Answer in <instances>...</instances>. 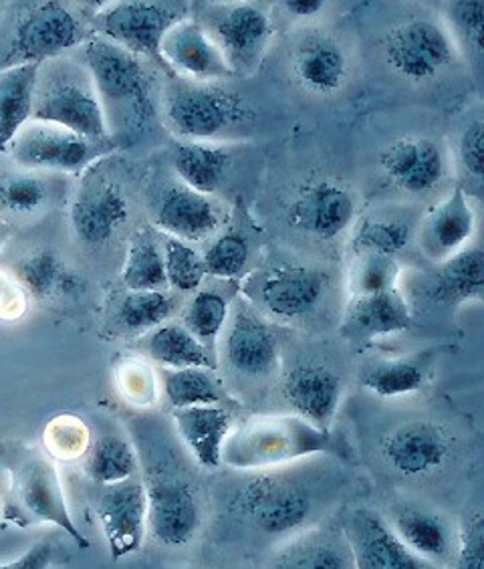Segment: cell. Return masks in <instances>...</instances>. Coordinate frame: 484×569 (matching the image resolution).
<instances>
[{
  "mask_svg": "<svg viewBox=\"0 0 484 569\" xmlns=\"http://www.w3.org/2000/svg\"><path fill=\"white\" fill-rule=\"evenodd\" d=\"M63 69L37 83L33 120L47 121L78 133L89 142L110 140V121L91 77Z\"/></svg>",
  "mask_w": 484,
  "mask_h": 569,
  "instance_id": "1",
  "label": "cell"
},
{
  "mask_svg": "<svg viewBox=\"0 0 484 569\" xmlns=\"http://www.w3.org/2000/svg\"><path fill=\"white\" fill-rule=\"evenodd\" d=\"M165 121L190 142H206L244 120L241 99L206 83H177L165 93Z\"/></svg>",
  "mask_w": 484,
  "mask_h": 569,
  "instance_id": "2",
  "label": "cell"
},
{
  "mask_svg": "<svg viewBox=\"0 0 484 569\" xmlns=\"http://www.w3.org/2000/svg\"><path fill=\"white\" fill-rule=\"evenodd\" d=\"M85 39L83 22L61 2H41L24 12L14 24L9 53L2 69L41 66L47 59L63 56Z\"/></svg>",
  "mask_w": 484,
  "mask_h": 569,
  "instance_id": "3",
  "label": "cell"
},
{
  "mask_svg": "<svg viewBox=\"0 0 484 569\" xmlns=\"http://www.w3.org/2000/svg\"><path fill=\"white\" fill-rule=\"evenodd\" d=\"M83 61L103 110L115 108L142 118L152 116L145 73L138 57L108 39H93L83 49Z\"/></svg>",
  "mask_w": 484,
  "mask_h": 569,
  "instance_id": "4",
  "label": "cell"
},
{
  "mask_svg": "<svg viewBox=\"0 0 484 569\" xmlns=\"http://www.w3.org/2000/svg\"><path fill=\"white\" fill-rule=\"evenodd\" d=\"M327 432L301 420H266L251 425L241 435L224 442L222 460L232 467H263L281 460L325 449Z\"/></svg>",
  "mask_w": 484,
  "mask_h": 569,
  "instance_id": "5",
  "label": "cell"
},
{
  "mask_svg": "<svg viewBox=\"0 0 484 569\" xmlns=\"http://www.w3.org/2000/svg\"><path fill=\"white\" fill-rule=\"evenodd\" d=\"M313 499L301 482L266 475L246 482L234 497V511L264 533H286L303 526Z\"/></svg>",
  "mask_w": 484,
  "mask_h": 569,
  "instance_id": "6",
  "label": "cell"
},
{
  "mask_svg": "<svg viewBox=\"0 0 484 569\" xmlns=\"http://www.w3.org/2000/svg\"><path fill=\"white\" fill-rule=\"evenodd\" d=\"M186 12L162 2H118L95 17V29L111 43L120 44L133 56L160 57V43L172 24Z\"/></svg>",
  "mask_w": 484,
  "mask_h": 569,
  "instance_id": "7",
  "label": "cell"
},
{
  "mask_svg": "<svg viewBox=\"0 0 484 569\" xmlns=\"http://www.w3.org/2000/svg\"><path fill=\"white\" fill-rule=\"evenodd\" d=\"M385 61L407 81H428L452 66L454 47L441 24L426 19L397 24L385 37Z\"/></svg>",
  "mask_w": 484,
  "mask_h": 569,
  "instance_id": "8",
  "label": "cell"
},
{
  "mask_svg": "<svg viewBox=\"0 0 484 569\" xmlns=\"http://www.w3.org/2000/svg\"><path fill=\"white\" fill-rule=\"evenodd\" d=\"M9 472L12 495L27 513L63 529L79 548H89L88 537L79 531L67 509L63 485L53 462L41 457H27L11 462Z\"/></svg>",
  "mask_w": 484,
  "mask_h": 569,
  "instance_id": "9",
  "label": "cell"
},
{
  "mask_svg": "<svg viewBox=\"0 0 484 569\" xmlns=\"http://www.w3.org/2000/svg\"><path fill=\"white\" fill-rule=\"evenodd\" d=\"M95 142L56 123L31 120L12 140V160L27 170L78 172L93 160Z\"/></svg>",
  "mask_w": 484,
  "mask_h": 569,
  "instance_id": "10",
  "label": "cell"
},
{
  "mask_svg": "<svg viewBox=\"0 0 484 569\" xmlns=\"http://www.w3.org/2000/svg\"><path fill=\"white\" fill-rule=\"evenodd\" d=\"M103 536L113 561L142 548L148 529V491L142 482L128 481L105 485L98 499Z\"/></svg>",
  "mask_w": 484,
  "mask_h": 569,
  "instance_id": "11",
  "label": "cell"
},
{
  "mask_svg": "<svg viewBox=\"0 0 484 569\" xmlns=\"http://www.w3.org/2000/svg\"><path fill=\"white\" fill-rule=\"evenodd\" d=\"M160 57L178 76L192 83H209L216 79L234 77L232 67L222 56L221 47L214 43L204 24L184 17L170 27L160 43Z\"/></svg>",
  "mask_w": 484,
  "mask_h": 569,
  "instance_id": "12",
  "label": "cell"
},
{
  "mask_svg": "<svg viewBox=\"0 0 484 569\" xmlns=\"http://www.w3.org/2000/svg\"><path fill=\"white\" fill-rule=\"evenodd\" d=\"M345 539L352 551L353 568L360 569H426V559L419 558L400 539L396 529L385 526L374 511L357 509L345 523Z\"/></svg>",
  "mask_w": 484,
  "mask_h": 569,
  "instance_id": "13",
  "label": "cell"
},
{
  "mask_svg": "<svg viewBox=\"0 0 484 569\" xmlns=\"http://www.w3.org/2000/svg\"><path fill=\"white\" fill-rule=\"evenodd\" d=\"M128 217V198L103 176H89L71 202V224L79 241L89 247L110 242Z\"/></svg>",
  "mask_w": 484,
  "mask_h": 569,
  "instance_id": "14",
  "label": "cell"
},
{
  "mask_svg": "<svg viewBox=\"0 0 484 569\" xmlns=\"http://www.w3.org/2000/svg\"><path fill=\"white\" fill-rule=\"evenodd\" d=\"M148 529L165 548H182L200 527V507L192 487L178 479L148 485Z\"/></svg>",
  "mask_w": 484,
  "mask_h": 569,
  "instance_id": "15",
  "label": "cell"
},
{
  "mask_svg": "<svg viewBox=\"0 0 484 569\" xmlns=\"http://www.w3.org/2000/svg\"><path fill=\"white\" fill-rule=\"evenodd\" d=\"M451 457V438L434 422H407L382 440V459L402 477H426Z\"/></svg>",
  "mask_w": 484,
  "mask_h": 569,
  "instance_id": "16",
  "label": "cell"
},
{
  "mask_svg": "<svg viewBox=\"0 0 484 569\" xmlns=\"http://www.w3.org/2000/svg\"><path fill=\"white\" fill-rule=\"evenodd\" d=\"M214 43L221 47L222 56L232 71L249 69L259 61L269 39V17L253 4H234L210 17V27H204Z\"/></svg>",
  "mask_w": 484,
  "mask_h": 569,
  "instance_id": "17",
  "label": "cell"
},
{
  "mask_svg": "<svg viewBox=\"0 0 484 569\" xmlns=\"http://www.w3.org/2000/svg\"><path fill=\"white\" fill-rule=\"evenodd\" d=\"M355 219V200L337 182H317L305 188L289 209V222L317 239L331 241L350 229Z\"/></svg>",
  "mask_w": 484,
  "mask_h": 569,
  "instance_id": "18",
  "label": "cell"
},
{
  "mask_svg": "<svg viewBox=\"0 0 484 569\" xmlns=\"http://www.w3.org/2000/svg\"><path fill=\"white\" fill-rule=\"evenodd\" d=\"M221 222L216 202L209 194L196 192L186 184L168 188L155 210V224L164 230L168 237L190 244L212 237L221 227Z\"/></svg>",
  "mask_w": 484,
  "mask_h": 569,
  "instance_id": "19",
  "label": "cell"
},
{
  "mask_svg": "<svg viewBox=\"0 0 484 569\" xmlns=\"http://www.w3.org/2000/svg\"><path fill=\"white\" fill-rule=\"evenodd\" d=\"M283 395L305 422L323 432H330L342 398V380L330 368L299 366L286 376Z\"/></svg>",
  "mask_w": 484,
  "mask_h": 569,
  "instance_id": "20",
  "label": "cell"
},
{
  "mask_svg": "<svg viewBox=\"0 0 484 569\" xmlns=\"http://www.w3.org/2000/svg\"><path fill=\"white\" fill-rule=\"evenodd\" d=\"M387 178L410 194H424L438 187L446 174L441 146L428 138H407L382 156Z\"/></svg>",
  "mask_w": 484,
  "mask_h": 569,
  "instance_id": "21",
  "label": "cell"
},
{
  "mask_svg": "<svg viewBox=\"0 0 484 569\" xmlns=\"http://www.w3.org/2000/svg\"><path fill=\"white\" fill-rule=\"evenodd\" d=\"M327 277L307 267H285L273 271L259 289L263 306L279 318L298 319L320 306Z\"/></svg>",
  "mask_w": 484,
  "mask_h": 569,
  "instance_id": "22",
  "label": "cell"
},
{
  "mask_svg": "<svg viewBox=\"0 0 484 569\" xmlns=\"http://www.w3.org/2000/svg\"><path fill=\"white\" fill-rule=\"evenodd\" d=\"M224 353L229 366L241 376H266L276 366V338L271 328L246 309H236Z\"/></svg>",
  "mask_w": 484,
  "mask_h": 569,
  "instance_id": "23",
  "label": "cell"
},
{
  "mask_svg": "<svg viewBox=\"0 0 484 569\" xmlns=\"http://www.w3.org/2000/svg\"><path fill=\"white\" fill-rule=\"evenodd\" d=\"M178 435L204 469H219L224 442L232 430V415L221 405L174 408Z\"/></svg>",
  "mask_w": 484,
  "mask_h": 569,
  "instance_id": "24",
  "label": "cell"
},
{
  "mask_svg": "<svg viewBox=\"0 0 484 569\" xmlns=\"http://www.w3.org/2000/svg\"><path fill=\"white\" fill-rule=\"evenodd\" d=\"M19 283L39 301L73 299L85 291V281L53 249H37L14 267Z\"/></svg>",
  "mask_w": 484,
  "mask_h": 569,
  "instance_id": "25",
  "label": "cell"
},
{
  "mask_svg": "<svg viewBox=\"0 0 484 569\" xmlns=\"http://www.w3.org/2000/svg\"><path fill=\"white\" fill-rule=\"evenodd\" d=\"M473 232V204L464 194L463 188H456L426 219L422 230V244L432 259L446 261L452 254L463 251Z\"/></svg>",
  "mask_w": 484,
  "mask_h": 569,
  "instance_id": "26",
  "label": "cell"
},
{
  "mask_svg": "<svg viewBox=\"0 0 484 569\" xmlns=\"http://www.w3.org/2000/svg\"><path fill=\"white\" fill-rule=\"evenodd\" d=\"M39 71L34 63L0 71V152H9L17 133L33 120Z\"/></svg>",
  "mask_w": 484,
  "mask_h": 569,
  "instance_id": "27",
  "label": "cell"
},
{
  "mask_svg": "<svg viewBox=\"0 0 484 569\" xmlns=\"http://www.w3.org/2000/svg\"><path fill=\"white\" fill-rule=\"evenodd\" d=\"M295 77L303 88L331 96L340 91L347 79V59L342 47L327 37H311L295 53Z\"/></svg>",
  "mask_w": 484,
  "mask_h": 569,
  "instance_id": "28",
  "label": "cell"
},
{
  "mask_svg": "<svg viewBox=\"0 0 484 569\" xmlns=\"http://www.w3.org/2000/svg\"><path fill=\"white\" fill-rule=\"evenodd\" d=\"M231 162V152L212 143L184 142L174 152V168L182 184L209 197L224 182Z\"/></svg>",
  "mask_w": 484,
  "mask_h": 569,
  "instance_id": "29",
  "label": "cell"
},
{
  "mask_svg": "<svg viewBox=\"0 0 484 569\" xmlns=\"http://www.w3.org/2000/svg\"><path fill=\"white\" fill-rule=\"evenodd\" d=\"M145 351L155 363L172 370L214 368L209 348L180 323H164L152 329L145 340Z\"/></svg>",
  "mask_w": 484,
  "mask_h": 569,
  "instance_id": "30",
  "label": "cell"
},
{
  "mask_svg": "<svg viewBox=\"0 0 484 569\" xmlns=\"http://www.w3.org/2000/svg\"><path fill=\"white\" fill-rule=\"evenodd\" d=\"M352 321L367 336H394L412 323L410 309L396 289L353 299Z\"/></svg>",
  "mask_w": 484,
  "mask_h": 569,
  "instance_id": "31",
  "label": "cell"
},
{
  "mask_svg": "<svg viewBox=\"0 0 484 569\" xmlns=\"http://www.w3.org/2000/svg\"><path fill=\"white\" fill-rule=\"evenodd\" d=\"M394 526L400 539L419 558L436 561L451 553V533L438 515L422 509H402Z\"/></svg>",
  "mask_w": 484,
  "mask_h": 569,
  "instance_id": "32",
  "label": "cell"
},
{
  "mask_svg": "<svg viewBox=\"0 0 484 569\" xmlns=\"http://www.w3.org/2000/svg\"><path fill=\"white\" fill-rule=\"evenodd\" d=\"M121 281L130 291H162L168 287L164 249L152 232H135L121 271Z\"/></svg>",
  "mask_w": 484,
  "mask_h": 569,
  "instance_id": "33",
  "label": "cell"
},
{
  "mask_svg": "<svg viewBox=\"0 0 484 569\" xmlns=\"http://www.w3.org/2000/svg\"><path fill=\"white\" fill-rule=\"evenodd\" d=\"M428 363L424 358H394L377 361L362 376V382L372 395L380 398H397L419 392L426 382Z\"/></svg>",
  "mask_w": 484,
  "mask_h": 569,
  "instance_id": "34",
  "label": "cell"
},
{
  "mask_svg": "<svg viewBox=\"0 0 484 569\" xmlns=\"http://www.w3.org/2000/svg\"><path fill=\"white\" fill-rule=\"evenodd\" d=\"M484 287V254L481 247L463 249L448 257L436 279V293L442 299H481Z\"/></svg>",
  "mask_w": 484,
  "mask_h": 569,
  "instance_id": "35",
  "label": "cell"
},
{
  "mask_svg": "<svg viewBox=\"0 0 484 569\" xmlns=\"http://www.w3.org/2000/svg\"><path fill=\"white\" fill-rule=\"evenodd\" d=\"M165 402L174 408L221 405V383L210 368H164Z\"/></svg>",
  "mask_w": 484,
  "mask_h": 569,
  "instance_id": "36",
  "label": "cell"
},
{
  "mask_svg": "<svg viewBox=\"0 0 484 569\" xmlns=\"http://www.w3.org/2000/svg\"><path fill=\"white\" fill-rule=\"evenodd\" d=\"M279 569H350L353 568L350 546L323 537H307L279 551L273 558Z\"/></svg>",
  "mask_w": 484,
  "mask_h": 569,
  "instance_id": "37",
  "label": "cell"
},
{
  "mask_svg": "<svg viewBox=\"0 0 484 569\" xmlns=\"http://www.w3.org/2000/svg\"><path fill=\"white\" fill-rule=\"evenodd\" d=\"M85 471L91 477V481L103 487L128 481L138 472V457L128 440L105 435L91 447Z\"/></svg>",
  "mask_w": 484,
  "mask_h": 569,
  "instance_id": "38",
  "label": "cell"
},
{
  "mask_svg": "<svg viewBox=\"0 0 484 569\" xmlns=\"http://www.w3.org/2000/svg\"><path fill=\"white\" fill-rule=\"evenodd\" d=\"M174 311V299L164 291H130L118 307L121 328L133 333H143L164 326Z\"/></svg>",
  "mask_w": 484,
  "mask_h": 569,
  "instance_id": "39",
  "label": "cell"
},
{
  "mask_svg": "<svg viewBox=\"0 0 484 569\" xmlns=\"http://www.w3.org/2000/svg\"><path fill=\"white\" fill-rule=\"evenodd\" d=\"M49 187L39 176L0 170V212L29 217L43 209Z\"/></svg>",
  "mask_w": 484,
  "mask_h": 569,
  "instance_id": "40",
  "label": "cell"
},
{
  "mask_svg": "<svg viewBox=\"0 0 484 569\" xmlns=\"http://www.w3.org/2000/svg\"><path fill=\"white\" fill-rule=\"evenodd\" d=\"M226 319H229V301L212 289L199 291L188 301L184 309V328L194 338H199L209 350L219 338L222 328L226 326Z\"/></svg>",
  "mask_w": 484,
  "mask_h": 569,
  "instance_id": "41",
  "label": "cell"
},
{
  "mask_svg": "<svg viewBox=\"0 0 484 569\" xmlns=\"http://www.w3.org/2000/svg\"><path fill=\"white\" fill-rule=\"evenodd\" d=\"M164 267L168 284H172L182 293L196 291L206 277L202 254L190 242L180 241L174 237H165Z\"/></svg>",
  "mask_w": 484,
  "mask_h": 569,
  "instance_id": "42",
  "label": "cell"
},
{
  "mask_svg": "<svg viewBox=\"0 0 484 569\" xmlns=\"http://www.w3.org/2000/svg\"><path fill=\"white\" fill-rule=\"evenodd\" d=\"M410 239H412V229L406 222L385 219L363 220L355 230L353 249L357 254L380 252V254L396 257L397 252L406 249Z\"/></svg>",
  "mask_w": 484,
  "mask_h": 569,
  "instance_id": "43",
  "label": "cell"
},
{
  "mask_svg": "<svg viewBox=\"0 0 484 569\" xmlns=\"http://www.w3.org/2000/svg\"><path fill=\"white\" fill-rule=\"evenodd\" d=\"M396 259L390 254L362 252L353 263L352 289L355 297L392 291L396 289Z\"/></svg>",
  "mask_w": 484,
  "mask_h": 569,
  "instance_id": "44",
  "label": "cell"
},
{
  "mask_svg": "<svg viewBox=\"0 0 484 569\" xmlns=\"http://www.w3.org/2000/svg\"><path fill=\"white\" fill-rule=\"evenodd\" d=\"M206 274L231 279L242 273L249 261V242L239 232H224L202 254Z\"/></svg>",
  "mask_w": 484,
  "mask_h": 569,
  "instance_id": "45",
  "label": "cell"
},
{
  "mask_svg": "<svg viewBox=\"0 0 484 569\" xmlns=\"http://www.w3.org/2000/svg\"><path fill=\"white\" fill-rule=\"evenodd\" d=\"M458 568L484 569V519L481 513H474L461 531Z\"/></svg>",
  "mask_w": 484,
  "mask_h": 569,
  "instance_id": "46",
  "label": "cell"
},
{
  "mask_svg": "<svg viewBox=\"0 0 484 569\" xmlns=\"http://www.w3.org/2000/svg\"><path fill=\"white\" fill-rule=\"evenodd\" d=\"M451 17L464 39L476 51L483 49L484 4L478 0H463L451 4Z\"/></svg>",
  "mask_w": 484,
  "mask_h": 569,
  "instance_id": "47",
  "label": "cell"
},
{
  "mask_svg": "<svg viewBox=\"0 0 484 569\" xmlns=\"http://www.w3.org/2000/svg\"><path fill=\"white\" fill-rule=\"evenodd\" d=\"M483 140V121H471L461 138V162L464 170L474 178H483L484 174Z\"/></svg>",
  "mask_w": 484,
  "mask_h": 569,
  "instance_id": "48",
  "label": "cell"
},
{
  "mask_svg": "<svg viewBox=\"0 0 484 569\" xmlns=\"http://www.w3.org/2000/svg\"><path fill=\"white\" fill-rule=\"evenodd\" d=\"M53 559V546L49 541H41L34 548L24 551L21 558L14 559L11 563H2L0 569H44L51 566Z\"/></svg>",
  "mask_w": 484,
  "mask_h": 569,
  "instance_id": "49",
  "label": "cell"
},
{
  "mask_svg": "<svg viewBox=\"0 0 484 569\" xmlns=\"http://www.w3.org/2000/svg\"><path fill=\"white\" fill-rule=\"evenodd\" d=\"M286 12L295 14V17H313L323 9L321 0H286L283 2Z\"/></svg>",
  "mask_w": 484,
  "mask_h": 569,
  "instance_id": "50",
  "label": "cell"
},
{
  "mask_svg": "<svg viewBox=\"0 0 484 569\" xmlns=\"http://www.w3.org/2000/svg\"><path fill=\"white\" fill-rule=\"evenodd\" d=\"M0 529H4V526H2V523H0Z\"/></svg>",
  "mask_w": 484,
  "mask_h": 569,
  "instance_id": "51",
  "label": "cell"
}]
</instances>
